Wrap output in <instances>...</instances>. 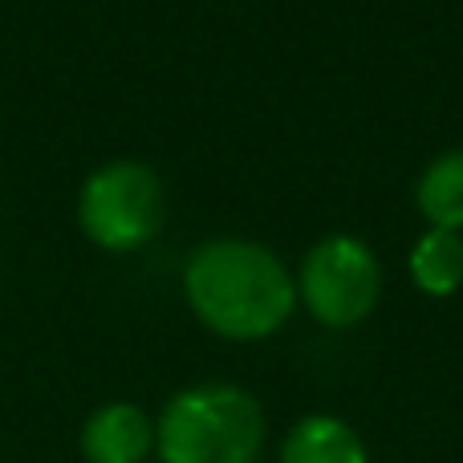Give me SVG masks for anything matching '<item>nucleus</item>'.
<instances>
[{
	"instance_id": "nucleus-1",
	"label": "nucleus",
	"mask_w": 463,
	"mask_h": 463,
	"mask_svg": "<svg viewBox=\"0 0 463 463\" xmlns=\"http://www.w3.org/2000/svg\"><path fill=\"white\" fill-rule=\"evenodd\" d=\"M184 285L195 317L232 342H256L277 334L297 301V285L285 264L264 244L232 236L195 248Z\"/></svg>"
},
{
	"instance_id": "nucleus-2",
	"label": "nucleus",
	"mask_w": 463,
	"mask_h": 463,
	"mask_svg": "<svg viewBox=\"0 0 463 463\" xmlns=\"http://www.w3.org/2000/svg\"><path fill=\"white\" fill-rule=\"evenodd\" d=\"M155 439L163 463H256L264 451V411L240 386L203 383L167 402Z\"/></svg>"
},
{
	"instance_id": "nucleus-3",
	"label": "nucleus",
	"mask_w": 463,
	"mask_h": 463,
	"mask_svg": "<svg viewBox=\"0 0 463 463\" xmlns=\"http://www.w3.org/2000/svg\"><path fill=\"white\" fill-rule=\"evenodd\" d=\"M163 212H167L163 179L135 159L98 167L78 195L81 232L106 252H130L146 244L163 228Z\"/></svg>"
},
{
	"instance_id": "nucleus-4",
	"label": "nucleus",
	"mask_w": 463,
	"mask_h": 463,
	"mask_svg": "<svg viewBox=\"0 0 463 463\" xmlns=\"http://www.w3.org/2000/svg\"><path fill=\"white\" fill-rule=\"evenodd\" d=\"M305 309L329 329H350L370 317L383 293V269L374 252L354 236H329L305 256L301 280Z\"/></svg>"
},
{
	"instance_id": "nucleus-5",
	"label": "nucleus",
	"mask_w": 463,
	"mask_h": 463,
	"mask_svg": "<svg viewBox=\"0 0 463 463\" xmlns=\"http://www.w3.org/2000/svg\"><path fill=\"white\" fill-rule=\"evenodd\" d=\"M155 443V427L135 402H106L81 427L86 463H143Z\"/></svg>"
},
{
	"instance_id": "nucleus-6",
	"label": "nucleus",
	"mask_w": 463,
	"mask_h": 463,
	"mask_svg": "<svg viewBox=\"0 0 463 463\" xmlns=\"http://www.w3.org/2000/svg\"><path fill=\"white\" fill-rule=\"evenodd\" d=\"M280 463H370L366 443L334 415H309L288 431Z\"/></svg>"
},
{
	"instance_id": "nucleus-7",
	"label": "nucleus",
	"mask_w": 463,
	"mask_h": 463,
	"mask_svg": "<svg viewBox=\"0 0 463 463\" xmlns=\"http://www.w3.org/2000/svg\"><path fill=\"white\" fill-rule=\"evenodd\" d=\"M419 212L431 228L459 232L463 228V146L448 151L423 171L419 179Z\"/></svg>"
},
{
	"instance_id": "nucleus-8",
	"label": "nucleus",
	"mask_w": 463,
	"mask_h": 463,
	"mask_svg": "<svg viewBox=\"0 0 463 463\" xmlns=\"http://www.w3.org/2000/svg\"><path fill=\"white\" fill-rule=\"evenodd\" d=\"M411 277L423 293L448 297L463 285V240L459 232L431 228L411 252Z\"/></svg>"
}]
</instances>
